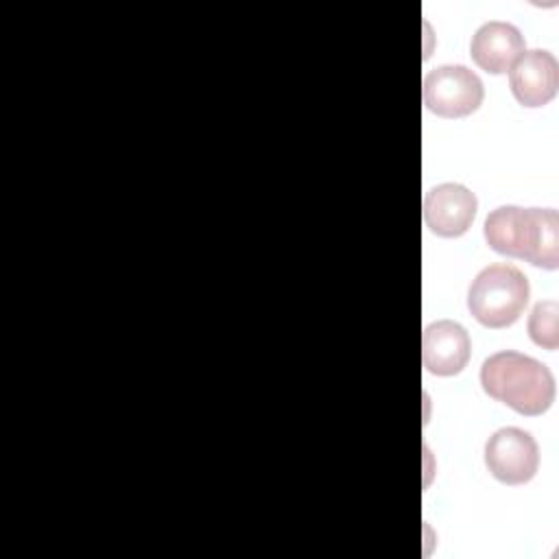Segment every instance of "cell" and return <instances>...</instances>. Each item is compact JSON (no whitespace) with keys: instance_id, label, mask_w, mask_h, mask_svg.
Returning a JSON list of instances; mask_svg holds the SVG:
<instances>
[{"instance_id":"6da1fadb","label":"cell","mask_w":559,"mask_h":559,"mask_svg":"<svg viewBox=\"0 0 559 559\" xmlns=\"http://www.w3.org/2000/svg\"><path fill=\"white\" fill-rule=\"evenodd\" d=\"M483 236L496 253L548 271L559 266V214L552 207H496L485 218Z\"/></svg>"},{"instance_id":"7a4b0ae2","label":"cell","mask_w":559,"mask_h":559,"mask_svg":"<svg viewBox=\"0 0 559 559\" xmlns=\"http://www.w3.org/2000/svg\"><path fill=\"white\" fill-rule=\"evenodd\" d=\"M480 386L496 402L520 415H542L555 400V378L550 369L520 352H496L480 367Z\"/></svg>"},{"instance_id":"3957f363","label":"cell","mask_w":559,"mask_h":559,"mask_svg":"<svg viewBox=\"0 0 559 559\" xmlns=\"http://www.w3.org/2000/svg\"><path fill=\"white\" fill-rule=\"evenodd\" d=\"M531 286L526 275L513 264H489L467 290L472 317L491 330L513 325L528 304Z\"/></svg>"},{"instance_id":"277c9868","label":"cell","mask_w":559,"mask_h":559,"mask_svg":"<svg viewBox=\"0 0 559 559\" xmlns=\"http://www.w3.org/2000/svg\"><path fill=\"white\" fill-rule=\"evenodd\" d=\"M485 96L480 76L461 63L432 68L424 79L421 98L428 111L441 118H463L474 114Z\"/></svg>"},{"instance_id":"5b68a950","label":"cell","mask_w":559,"mask_h":559,"mask_svg":"<svg viewBox=\"0 0 559 559\" xmlns=\"http://www.w3.org/2000/svg\"><path fill=\"white\" fill-rule=\"evenodd\" d=\"M485 465L504 485L528 483L539 467V448L522 428H500L485 443Z\"/></svg>"},{"instance_id":"8992f818","label":"cell","mask_w":559,"mask_h":559,"mask_svg":"<svg viewBox=\"0 0 559 559\" xmlns=\"http://www.w3.org/2000/svg\"><path fill=\"white\" fill-rule=\"evenodd\" d=\"M478 199L461 183H439L424 197V221L441 238L463 236L476 216Z\"/></svg>"},{"instance_id":"52a82bcc","label":"cell","mask_w":559,"mask_h":559,"mask_svg":"<svg viewBox=\"0 0 559 559\" xmlns=\"http://www.w3.org/2000/svg\"><path fill=\"white\" fill-rule=\"evenodd\" d=\"M509 87L524 107H544L559 87V63L542 48L524 50L509 68Z\"/></svg>"},{"instance_id":"ba28073f","label":"cell","mask_w":559,"mask_h":559,"mask_svg":"<svg viewBox=\"0 0 559 559\" xmlns=\"http://www.w3.org/2000/svg\"><path fill=\"white\" fill-rule=\"evenodd\" d=\"M472 343L467 330L450 319L435 321L421 334V362L435 376H456L469 360Z\"/></svg>"},{"instance_id":"9c48e42d","label":"cell","mask_w":559,"mask_h":559,"mask_svg":"<svg viewBox=\"0 0 559 559\" xmlns=\"http://www.w3.org/2000/svg\"><path fill=\"white\" fill-rule=\"evenodd\" d=\"M524 52V37L518 26L500 20L485 22L469 41L474 63L489 74H504Z\"/></svg>"},{"instance_id":"30bf717a","label":"cell","mask_w":559,"mask_h":559,"mask_svg":"<svg viewBox=\"0 0 559 559\" xmlns=\"http://www.w3.org/2000/svg\"><path fill=\"white\" fill-rule=\"evenodd\" d=\"M557 314L559 306L555 299L537 301L528 317V336L535 345L544 349H557L559 347V330H557Z\"/></svg>"}]
</instances>
